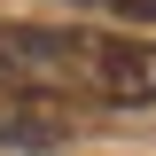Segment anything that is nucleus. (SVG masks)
<instances>
[{
  "label": "nucleus",
  "mask_w": 156,
  "mask_h": 156,
  "mask_svg": "<svg viewBox=\"0 0 156 156\" xmlns=\"http://www.w3.org/2000/svg\"><path fill=\"white\" fill-rule=\"evenodd\" d=\"M94 47L101 31H62V23H23V16H0V70L8 86H39V94H62L94 78Z\"/></svg>",
  "instance_id": "nucleus-1"
},
{
  "label": "nucleus",
  "mask_w": 156,
  "mask_h": 156,
  "mask_svg": "<svg viewBox=\"0 0 156 156\" xmlns=\"http://www.w3.org/2000/svg\"><path fill=\"white\" fill-rule=\"evenodd\" d=\"M86 94L117 101V109H148L156 101V39H101Z\"/></svg>",
  "instance_id": "nucleus-2"
},
{
  "label": "nucleus",
  "mask_w": 156,
  "mask_h": 156,
  "mask_svg": "<svg viewBox=\"0 0 156 156\" xmlns=\"http://www.w3.org/2000/svg\"><path fill=\"white\" fill-rule=\"evenodd\" d=\"M55 140H70V101L0 78V148H55Z\"/></svg>",
  "instance_id": "nucleus-3"
},
{
  "label": "nucleus",
  "mask_w": 156,
  "mask_h": 156,
  "mask_svg": "<svg viewBox=\"0 0 156 156\" xmlns=\"http://www.w3.org/2000/svg\"><path fill=\"white\" fill-rule=\"evenodd\" d=\"M70 8H94V16H117V23H156V0H70Z\"/></svg>",
  "instance_id": "nucleus-4"
}]
</instances>
